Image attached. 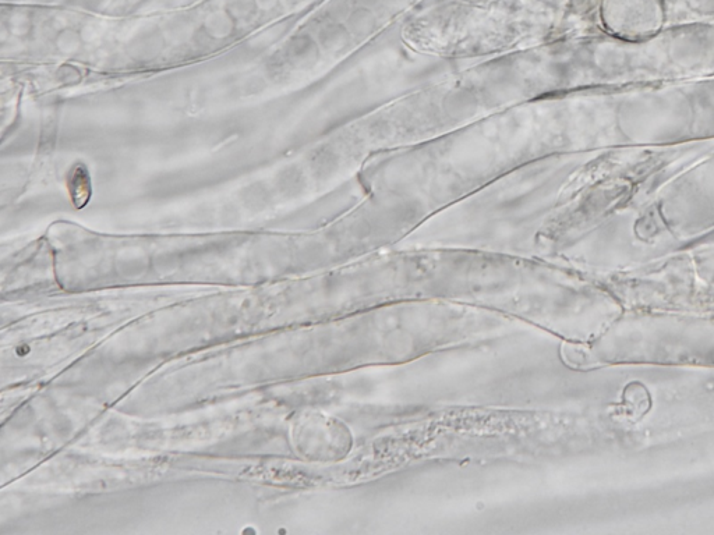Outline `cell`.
<instances>
[{
  "label": "cell",
  "mask_w": 714,
  "mask_h": 535,
  "mask_svg": "<svg viewBox=\"0 0 714 535\" xmlns=\"http://www.w3.org/2000/svg\"><path fill=\"white\" fill-rule=\"evenodd\" d=\"M67 189L77 208H83L91 198V177L86 165L76 164L67 177Z\"/></svg>",
  "instance_id": "6da1fadb"
}]
</instances>
